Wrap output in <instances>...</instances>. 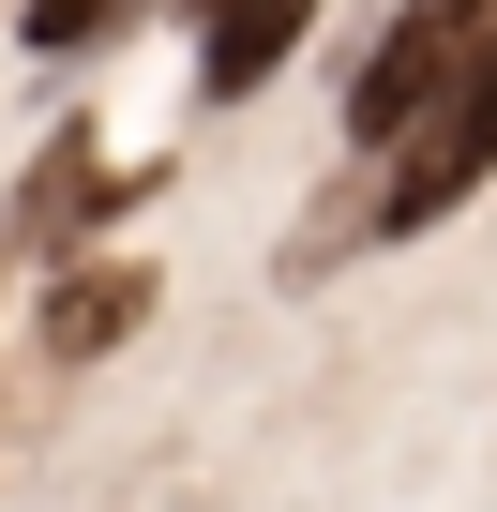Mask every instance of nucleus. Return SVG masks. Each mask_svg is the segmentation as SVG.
<instances>
[{"mask_svg": "<svg viewBox=\"0 0 497 512\" xmlns=\"http://www.w3.org/2000/svg\"><path fill=\"white\" fill-rule=\"evenodd\" d=\"M497 181V61L437 106V121H407L392 151H377V196L362 211H317V241H302V272H317V256L332 241H422V226H452L467 196Z\"/></svg>", "mask_w": 497, "mask_h": 512, "instance_id": "obj_1", "label": "nucleus"}, {"mask_svg": "<svg viewBox=\"0 0 497 512\" xmlns=\"http://www.w3.org/2000/svg\"><path fill=\"white\" fill-rule=\"evenodd\" d=\"M482 61H497V0H407V16L362 46V76H347V151H392V136L437 121Z\"/></svg>", "mask_w": 497, "mask_h": 512, "instance_id": "obj_2", "label": "nucleus"}, {"mask_svg": "<svg viewBox=\"0 0 497 512\" xmlns=\"http://www.w3.org/2000/svg\"><path fill=\"white\" fill-rule=\"evenodd\" d=\"M302 31H317V0H211V16H196V91H211V106L257 91Z\"/></svg>", "mask_w": 497, "mask_h": 512, "instance_id": "obj_3", "label": "nucleus"}, {"mask_svg": "<svg viewBox=\"0 0 497 512\" xmlns=\"http://www.w3.org/2000/svg\"><path fill=\"white\" fill-rule=\"evenodd\" d=\"M121 332H136V272H76V287L46 302V347H61V362H106Z\"/></svg>", "mask_w": 497, "mask_h": 512, "instance_id": "obj_4", "label": "nucleus"}, {"mask_svg": "<svg viewBox=\"0 0 497 512\" xmlns=\"http://www.w3.org/2000/svg\"><path fill=\"white\" fill-rule=\"evenodd\" d=\"M121 16H136V0H31V46H46V61H76V46H91V31H121Z\"/></svg>", "mask_w": 497, "mask_h": 512, "instance_id": "obj_5", "label": "nucleus"}]
</instances>
